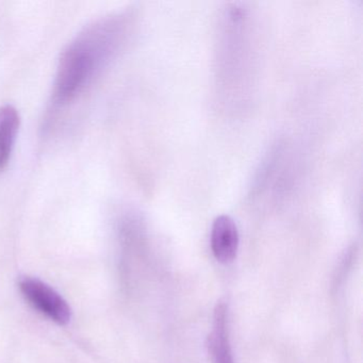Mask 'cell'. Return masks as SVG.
Listing matches in <instances>:
<instances>
[{"mask_svg": "<svg viewBox=\"0 0 363 363\" xmlns=\"http://www.w3.org/2000/svg\"><path fill=\"white\" fill-rule=\"evenodd\" d=\"M125 31L124 18L110 16L86 27L67 46L57 67L54 109L67 107L86 92L122 45Z\"/></svg>", "mask_w": 363, "mask_h": 363, "instance_id": "obj_1", "label": "cell"}, {"mask_svg": "<svg viewBox=\"0 0 363 363\" xmlns=\"http://www.w3.org/2000/svg\"><path fill=\"white\" fill-rule=\"evenodd\" d=\"M239 229L229 216H218L212 224L211 248L218 262H233L239 248Z\"/></svg>", "mask_w": 363, "mask_h": 363, "instance_id": "obj_3", "label": "cell"}, {"mask_svg": "<svg viewBox=\"0 0 363 363\" xmlns=\"http://www.w3.org/2000/svg\"><path fill=\"white\" fill-rule=\"evenodd\" d=\"M208 350L212 363H235L229 341L228 308L223 301L214 309L213 326L208 337Z\"/></svg>", "mask_w": 363, "mask_h": 363, "instance_id": "obj_4", "label": "cell"}, {"mask_svg": "<svg viewBox=\"0 0 363 363\" xmlns=\"http://www.w3.org/2000/svg\"><path fill=\"white\" fill-rule=\"evenodd\" d=\"M25 298L44 315L58 324H67L71 318V309L59 293L41 280L25 277L20 282Z\"/></svg>", "mask_w": 363, "mask_h": 363, "instance_id": "obj_2", "label": "cell"}, {"mask_svg": "<svg viewBox=\"0 0 363 363\" xmlns=\"http://www.w3.org/2000/svg\"><path fill=\"white\" fill-rule=\"evenodd\" d=\"M20 125V113L16 107H0V173L7 169L11 160Z\"/></svg>", "mask_w": 363, "mask_h": 363, "instance_id": "obj_5", "label": "cell"}]
</instances>
